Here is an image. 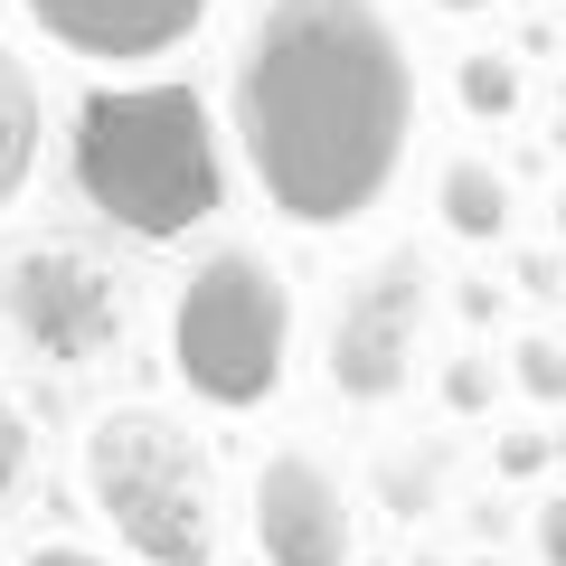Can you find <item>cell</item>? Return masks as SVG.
Returning <instances> with one entry per match:
<instances>
[{
	"label": "cell",
	"mask_w": 566,
	"mask_h": 566,
	"mask_svg": "<svg viewBox=\"0 0 566 566\" xmlns=\"http://www.w3.org/2000/svg\"><path fill=\"white\" fill-rule=\"evenodd\" d=\"M406 0H227L208 95L237 199L283 245H359L406 218L434 142V76Z\"/></svg>",
	"instance_id": "6da1fadb"
},
{
	"label": "cell",
	"mask_w": 566,
	"mask_h": 566,
	"mask_svg": "<svg viewBox=\"0 0 566 566\" xmlns=\"http://www.w3.org/2000/svg\"><path fill=\"white\" fill-rule=\"evenodd\" d=\"M48 180L66 218L114 237L123 255H180L237 218V161L208 95V66H123V76H57Z\"/></svg>",
	"instance_id": "7a4b0ae2"
},
{
	"label": "cell",
	"mask_w": 566,
	"mask_h": 566,
	"mask_svg": "<svg viewBox=\"0 0 566 566\" xmlns=\"http://www.w3.org/2000/svg\"><path fill=\"white\" fill-rule=\"evenodd\" d=\"M303 312L312 274L274 227H208L199 245L170 255V274H151V378L170 406H189L199 424H274L303 387Z\"/></svg>",
	"instance_id": "3957f363"
},
{
	"label": "cell",
	"mask_w": 566,
	"mask_h": 566,
	"mask_svg": "<svg viewBox=\"0 0 566 566\" xmlns=\"http://www.w3.org/2000/svg\"><path fill=\"white\" fill-rule=\"evenodd\" d=\"M48 482H66L76 528L104 538L123 566H227L237 453L218 424L170 406L161 387L76 397L48 453Z\"/></svg>",
	"instance_id": "277c9868"
},
{
	"label": "cell",
	"mask_w": 566,
	"mask_h": 566,
	"mask_svg": "<svg viewBox=\"0 0 566 566\" xmlns=\"http://www.w3.org/2000/svg\"><path fill=\"white\" fill-rule=\"evenodd\" d=\"M151 340V274L76 218L0 227V359L39 397H104Z\"/></svg>",
	"instance_id": "5b68a950"
},
{
	"label": "cell",
	"mask_w": 566,
	"mask_h": 566,
	"mask_svg": "<svg viewBox=\"0 0 566 566\" xmlns=\"http://www.w3.org/2000/svg\"><path fill=\"white\" fill-rule=\"evenodd\" d=\"M453 322V274L444 245L424 227L387 218L378 237L340 245L331 283L303 312V378H322L331 406L349 416H387L406 406L424 378H434V349H444Z\"/></svg>",
	"instance_id": "8992f818"
},
{
	"label": "cell",
	"mask_w": 566,
	"mask_h": 566,
	"mask_svg": "<svg viewBox=\"0 0 566 566\" xmlns=\"http://www.w3.org/2000/svg\"><path fill=\"white\" fill-rule=\"evenodd\" d=\"M368 472L322 424H264L237 453L227 557L245 566H368Z\"/></svg>",
	"instance_id": "52a82bcc"
},
{
	"label": "cell",
	"mask_w": 566,
	"mask_h": 566,
	"mask_svg": "<svg viewBox=\"0 0 566 566\" xmlns=\"http://www.w3.org/2000/svg\"><path fill=\"white\" fill-rule=\"evenodd\" d=\"M57 76H123V66H189L208 57L227 0H0Z\"/></svg>",
	"instance_id": "ba28073f"
},
{
	"label": "cell",
	"mask_w": 566,
	"mask_h": 566,
	"mask_svg": "<svg viewBox=\"0 0 566 566\" xmlns=\"http://www.w3.org/2000/svg\"><path fill=\"white\" fill-rule=\"evenodd\" d=\"M406 199L424 208V237L444 255H510L528 237V180L501 142H472V133H434L416 161V189Z\"/></svg>",
	"instance_id": "9c48e42d"
},
{
	"label": "cell",
	"mask_w": 566,
	"mask_h": 566,
	"mask_svg": "<svg viewBox=\"0 0 566 566\" xmlns=\"http://www.w3.org/2000/svg\"><path fill=\"white\" fill-rule=\"evenodd\" d=\"M424 76H434V123H453V133H472V142H510L538 114V57H528V39L510 20L444 39L424 57Z\"/></svg>",
	"instance_id": "30bf717a"
},
{
	"label": "cell",
	"mask_w": 566,
	"mask_h": 566,
	"mask_svg": "<svg viewBox=\"0 0 566 566\" xmlns=\"http://www.w3.org/2000/svg\"><path fill=\"white\" fill-rule=\"evenodd\" d=\"M48 123H57V66L0 20V227L29 218L48 189Z\"/></svg>",
	"instance_id": "8fae6325"
},
{
	"label": "cell",
	"mask_w": 566,
	"mask_h": 566,
	"mask_svg": "<svg viewBox=\"0 0 566 566\" xmlns=\"http://www.w3.org/2000/svg\"><path fill=\"white\" fill-rule=\"evenodd\" d=\"M48 453H57V424H48V397L0 359V538H20L48 501Z\"/></svg>",
	"instance_id": "7c38bea8"
},
{
	"label": "cell",
	"mask_w": 566,
	"mask_h": 566,
	"mask_svg": "<svg viewBox=\"0 0 566 566\" xmlns=\"http://www.w3.org/2000/svg\"><path fill=\"white\" fill-rule=\"evenodd\" d=\"M501 359H510V387H520L528 416H557V397H566V368H557L566 349H557V331H547V322H520Z\"/></svg>",
	"instance_id": "4fadbf2b"
},
{
	"label": "cell",
	"mask_w": 566,
	"mask_h": 566,
	"mask_svg": "<svg viewBox=\"0 0 566 566\" xmlns=\"http://www.w3.org/2000/svg\"><path fill=\"white\" fill-rule=\"evenodd\" d=\"M0 566H123L104 538H85L76 520H29L20 538H0Z\"/></svg>",
	"instance_id": "5bb4252c"
},
{
	"label": "cell",
	"mask_w": 566,
	"mask_h": 566,
	"mask_svg": "<svg viewBox=\"0 0 566 566\" xmlns=\"http://www.w3.org/2000/svg\"><path fill=\"white\" fill-rule=\"evenodd\" d=\"M520 0H406V20L416 29H444V39H463V29H501Z\"/></svg>",
	"instance_id": "9a60e30c"
}]
</instances>
